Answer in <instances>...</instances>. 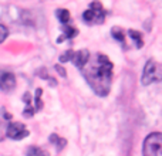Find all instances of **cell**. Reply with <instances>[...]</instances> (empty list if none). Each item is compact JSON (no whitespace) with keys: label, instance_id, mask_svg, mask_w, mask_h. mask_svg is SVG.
<instances>
[{"label":"cell","instance_id":"1","mask_svg":"<svg viewBox=\"0 0 162 156\" xmlns=\"http://www.w3.org/2000/svg\"><path fill=\"white\" fill-rule=\"evenodd\" d=\"M83 73L88 85L93 88V91L100 96L108 95L111 89L112 81V63L107 55L98 53L90 60L87 64L80 70Z\"/></svg>","mask_w":162,"mask_h":156},{"label":"cell","instance_id":"2","mask_svg":"<svg viewBox=\"0 0 162 156\" xmlns=\"http://www.w3.org/2000/svg\"><path fill=\"white\" fill-rule=\"evenodd\" d=\"M144 156H162V133L154 132L145 138L142 145Z\"/></svg>","mask_w":162,"mask_h":156},{"label":"cell","instance_id":"3","mask_svg":"<svg viewBox=\"0 0 162 156\" xmlns=\"http://www.w3.org/2000/svg\"><path fill=\"white\" fill-rule=\"evenodd\" d=\"M159 81H162V64L149 60L144 67L141 83L144 85H149L152 83H159Z\"/></svg>","mask_w":162,"mask_h":156},{"label":"cell","instance_id":"4","mask_svg":"<svg viewBox=\"0 0 162 156\" xmlns=\"http://www.w3.org/2000/svg\"><path fill=\"white\" fill-rule=\"evenodd\" d=\"M107 16V11L102 9V5L98 2H93L90 5V9L83 13L84 21L88 24H101L104 23Z\"/></svg>","mask_w":162,"mask_h":156},{"label":"cell","instance_id":"5","mask_svg":"<svg viewBox=\"0 0 162 156\" xmlns=\"http://www.w3.org/2000/svg\"><path fill=\"white\" fill-rule=\"evenodd\" d=\"M16 88V77L12 71L0 70V89L5 92H10Z\"/></svg>","mask_w":162,"mask_h":156},{"label":"cell","instance_id":"6","mask_svg":"<svg viewBox=\"0 0 162 156\" xmlns=\"http://www.w3.org/2000/svg\"><path fill=\"white\" fill-rule=\"evenodd\" d=\"M7 136L10 139H14V141H20V139L28 136V131L23 124L13 122V124H9V126H7Z\"/></svg>","mask_w":162,"mask_h":156},{"label":"cell","instance_id":"7","mask_svg":"<svg viewBox=\"0 0 162 156\" xmlns=\"http://www.w3.org/2000/svg\"><path fill=\"white\" fill-rule=\"evenodd\" d=\"M88 60H90V51L88 50H80V51H74L73 58H71V63H74L75 67H77L78 70H81L84 65L87 64Z\"/></svg>","mask_w":162,"mask_h":156},{"label":"cell","instance_id":"8","mask_svg":"<svg viewBox=\"0 0 162 156\" xmlns=\"http://www.w3.org/2000/svg\"><path fill=\"white\" fill-rule=\"evenodd\" d=\"M63 27H64L63 36H60L57 38V43H61V41H64V40H71V38H74V37L78 34V30L75 27H73V26H70V24H65Z\"/></svg>","mask_w":162,"mask_h":156},{"label":"cell","instance_id":"9","mask_svg":"<svg viewBox=\"0 0 162 156\" xmlns=\"http://www.w3.org/2000/svg\"><path fill=\"white\" fill-rule=\"evenodd\" d=\"M128 37H130L131 40L134 41L135 47L137 48H141L144 46V40H142V34L137 30H128Z\"/></svg>","mask_w":162,"mask_h":156},{"label":"cell","instance_id":"10","mask_svg":"<svg viewBox=\"0 0 162 156\" xmlns=\"http://www.w3.org/2000/svg\"><path fill=\"white\" fill-rule=\"evenodd\" d=\"M111 34H112V37L115 38L117 41H120L121 44H122V48H124V50H127V44H125V34H124V30H122V28H120V27H112Z\"/></svg>","mask_w":162,"mask_h":156},{"label":"cell","instance_id":"11","mask_svg":"<svg viewBox=\"0 0 162 156\" xmlns=\"http://www.w3.org/2000/svg\"><path fill=\"white\" fill-rule=\"evenodd\" d=\"M50 142L57 148V151H61V149H63V148L65 146V143H67V142H65V139H63L61 136L56 135V133L50 135Z\"/></svg>","mask_w":162,"mask_h":156},{"label":"cell","instance_id":"12","mask_svg":"<svg viewBox=\"0 0 162 156\" xmlns=\"http://www.w3.org/2000/svg\"><path fill=\"white\" fill-rule=\"evenodd\" d=\"M57 17H58V20H60V23L63 24V26L68 24V21H70V13H68V10L58 9V10H57Z\"/></svg>","mask_w":162,"mask_h":156},{"label":"cell","instance_id":"13","mask_svg":"<svg viewBox=\"0 0 162 156\" xmlns=\"http://www.w3.org/2000/svg\"><path fill=\"white\" fill-rule=\"evenodd\" d=\"M26 155L27 156H48L47 152H44L43 149H40L37 146H30L27 149V152H26Z\"/></svg>","mask_w":162,"mask_h":156},{"label":"cell","instance_id":"14","mask_svg":"<svg viewBox=\"0 0 162 156\" xmlns=\"http://www.w3.org/2000/svg\"><path fill=\"white\" fill-rule=\"evenodd\" d=\"M38 75H40V77L41 78H44V80H46V81H48V83L51 84V85H53V87H56L57 85V83L56 81H54V78L53 77H50V75H48V74H47V70L46 68H41L40 70V71H38Z\"/></svg>","mask_w":162,"mask_h":156},{"label":"cell","instance_id":"15","mask_svg":"<svg viewBox=\"0 0 162 156\" xmlns=\"http://www.w3.org/2000/svg\"><path fill=\"white\" fill-rule=\"evenodd\" d=\"M73 54H74V51H73V50H67L64 54H61V55H60V61H61V63H67V61H71V58H73Z\"/></svg>","mask_w":162,"mask_h":156},{"label":"cell","instance_id":"16","mask_svg":"<svg viewBox=\"0 0 162 156\" xmlns=\"http://www.w3.org/2000/svg\"><path fill=\"white\" fill-rule=\"evenodd\" d=\"M7 36H9V30H7L3 24H0V43L5 41Z\"/></svg>","mask_w":162,"mask_h":156},{"label":"cell","instance_id":"17","mask_svg":"<svg viewBox=\"0 0 162 156\" xmlns=\"http://www.w3.org/2000/svg\"><path fill=\"white\" fill-rule=\"evenodd\" d=\"M54 68H56L57 71H58V74H60L61 77H67V73H65V70H64V68H61L60 65H56Z\"/></svg>","mask_w":162,"mask_h":156}]
</instances>
